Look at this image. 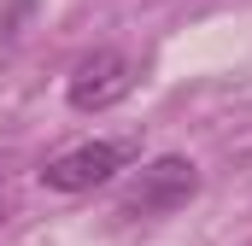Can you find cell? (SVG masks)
Returning <instances> with one entry per match:
<instances>
[{
	"label": "cell",
	"instance_id": "1",
	"mask_svg": "<svg viewBox=\"0 0 252 246\" xmlns=\"http://www.w3.org/2000/svg\"><path fill=\"white\" fill-rule=\"evenodd\" d=\"M193 193H199V170H193V158L182 153H164V158H153L135 182L124 187V217H164V211H182Z\"/></svg>",
	"mask_w": 252,
	"mask_h": 246
},
{
	"label": "cell",
	"instance_id": "2",
	"mask_svg": "<svg viewBox=\"0 0 252 246\" xmlns=\"http://www.w3.org/2000/svg\"><path fill=\"white\" fill-rule=\"evenodd\" d=\"M135 82H141L135 59H124L118 47H94L88 59H76L70 82H64V100H70V112H112L118 100L135 94Z\"/></svg>",
	"mask_w": 252,
	"mask_h": 246
},
{
	"label": "cell",
	"instance_id": "3",
	"mask_svg": "<svg viewBox=\"0 0 252 246\" xmlns=\"http://www.w3.org/2000/svg\"><path fill=\"white\" fill-rule=\"evenodd\" d=\"M129 158H135V141H88V147L59 153L41 170V187H53V193H88V187L112 182Z\"/></svg>",
	"mask_w": 252,
	"mask_h": 246
}]
</instances>
